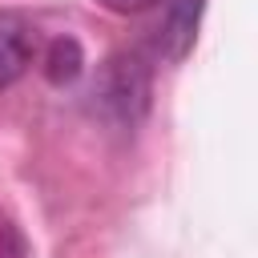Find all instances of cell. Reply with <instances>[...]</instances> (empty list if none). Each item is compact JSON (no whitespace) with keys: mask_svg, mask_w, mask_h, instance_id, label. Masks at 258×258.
<instances>
[{"mask_svg":"<svg viewBox=\"0 0 258 258\" xmlns=\"http://www.w3.org/2000/svg\"><path fill=\"white\" fill-rule=\"evenodd\" d=\"M97 4L109 8V12H117V16H137V12H149V8H157L165 0H97Z\"/></svg>","mask_w":258,"mask_h":258,"instance_id":"8992f818","label":"cell"},{"mask_svg":"<svg viewBox=\"0 0 258 258\" xmlns=\"http://www.w3.org/2000/svg\"><path fill=\"white\" fill-rule=\"evenodd\" d=\"M40 69H44L48 85H73V81L81 77V69H85V52H81V44H77L73 36H56V40L44 48Z\"/></svg>","mask_w":258,"mask_h":258,"instance_id":"277c9868","label":"cell"},{"mask_svg":"<svg viewBox=\"0 0 258 258\" xmlns=\"http://www.w3.org/2000/svg\"><path fill=\"white\" fill-rule=\"evenodd\" d=\"M32 56H36V44H32L28 24L16 16H0V93L12 89L28 73Z\"/></svg>","mask_w":258,"mask_h":258,"instance_id":"7a4b0ae2","label":"cell"},{"mask_svg":"<svg viewBox=\"0 0 258 258\" xmlns=\"http://www.w3.org/2000/svg\"><path fill=\"white\" fill-rule=\"evenodd\" d=\"M198 12H202V0H169V12L157 28V48L169 56V60H181L198 36Z\"/></svg>","mask_w":258,"mask_h":258,"instance_id":"3957f363","label":"cell"},{"mask_svg":"<svg viewBox=\"0 0 258 258\" xmlns=\"http://www.w3.org/2000/svg\"><path fill=\"white\" fill-rule=\"evenodd\" d=\"M0 258H28L24 234L12 226V218H8V214H0Z\"/></svg>","mask_w":258,"mask_h":258,"instance_id":"5b68a950","label":"cell"},{"mask_svg":"<svg viewBox=\"0 0 258 258\" xmlns=\"http://www.w3.org/2000/svg\"><path fill=\"white\" fill-rule=\"evenodd\" d=\"M101 105L109 113H117V121L133 125L145 109H149V69L141 64V56H113L101 73V89H97Z\"/></svg>","mask_w":258,"mask_h":258,"instance_id":"6da1fadb","label":"cell"}]
</instances>
